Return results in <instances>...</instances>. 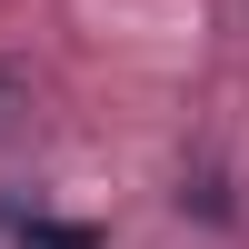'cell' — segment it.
Returning <instances> with one entry per match:
<instances>
[{
    "label": "cell",
    "instance_id": "1",
    "mask_svg": "<svg viewBox=\"0 0 249 249\" xmlns=\"http://www.w3.org/2000/svg\"><path fill=\"white\" fill-rule=\"evenodd\" d=\"M20 239H30V249H100L80 219H20Z\"/></svg>",
    "mask_w": 249,
    "mask_h": 249
}]
</instances>
